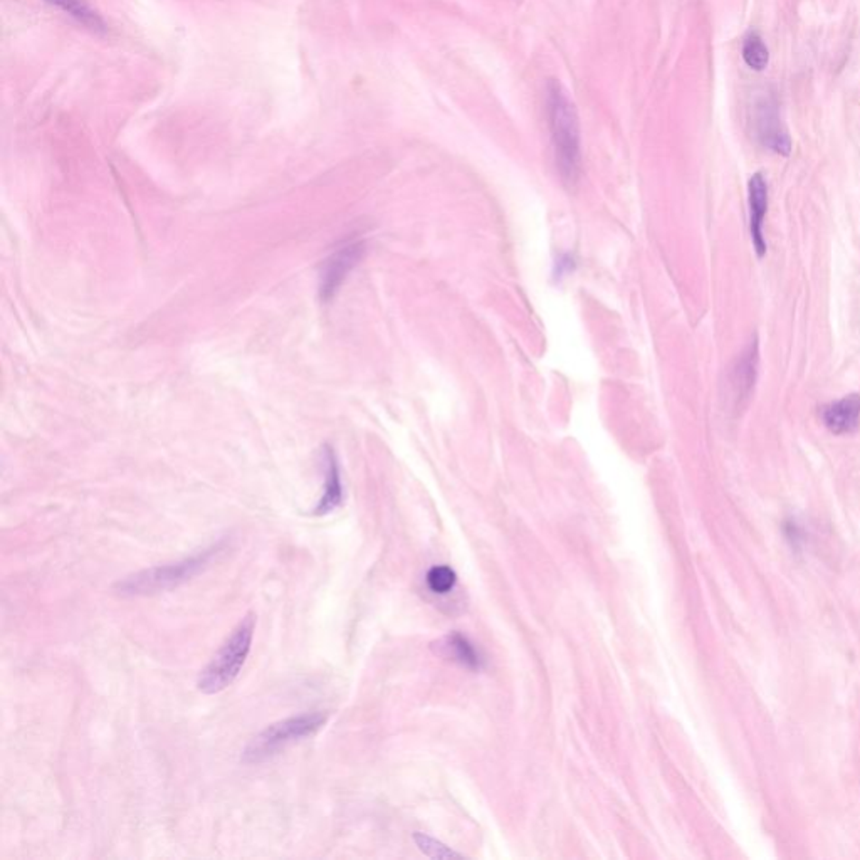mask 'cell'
I'll use <instances>...</instances> for the list:
<instances>
[{"instance_id": "obj_5", "label": "cell", "mask_w": 860, "mask_h": 860, "mask_svg": "<svg viewBox=\"0 0 860 860\" xmlns=\"http://www.w3.org/2000/svg\"><path fill=\"white\" fill-rule=\"evenodd\" d=\"M760 368V342L758 336H751L750 343L738 354L736 362L730 370V399L734 411H742L751 399Z\"/></svg>"}, {"instance_id": "obj_11", "label": "cell", "mask_w": 860, "mask_h": 860, "mask_svg": "<svg viewBox=\"0 0 860 860\" xmlns=\"http://www.w3.org/2000/svg\"><path fill=\"white\" fill-rule=\"evenodd\" d=\"M742 61L753 71H765L770 62V51L766 48L763 37L758 33L748 34L742 43Z\"/></svg>"}, {"instance_id": "obj_15", "label": "cell", "mask_w": 860, "mask_h": 860, "mask_svg": "<svg viewBox=\"0 0 860 860\" xmlns=\"http://www.w3.org/2000/svg\"><path fill=\"white\" fill-rule=\"evenodd\" d=\"M413 838H415V842H417L419 848L424 852L427 857H430V859H460L459 854H456L454 850H450V848L446 847L444 844H440L439 840L432 838V836H425V834L417 832V834L413 836Z\"/></svg>"}, {"instance_id": "obj_13", "label": "cell", "mask_w": 860, "mask_h": 860, "mask_svg": "<svg viewBox=\"0 0 860 860\" xmlns=\"http://www.w3.org/2000/svg\"><path fill=\"white\" fill-rule=\"evenodd\" d=\"M48 2L56 5L62 13L70 14L81 24L88 25L91 29H101L103 27V23L98 17V14L93 13L84 0H48Z\"/></svg>"}, {"instance_id": "obj_6", "label": "cell", "mask_w": 860, "mask_h": 860, "mask_svg": "<svg viewBox=\"0 0 860 860\" xmlns=\"http://www.w3.org/2000/svg\"><path fill=\"white\" fill-rule=\"evenodd\" d=\"M365 252V244L358 239L345 242L342 248L336 249L331 254L328 260H325L323 271H321V283H319V293L321 299H330L331 296L336 293L340 284L345 281L348 272L354 269L362 260Z\"/></svg>"}, {"instance_id": "obj_7", "label": "cell", "mask_w": 860, "mask_h": 860, "mask_svg": "<svg viewBox=\"0 0 860 860\" xmlns=\"http://www.w3.org/2000/svg\"><path fill=\"white\" fill-rule=\"evenodd\" d=\"M748 207H750V234L754 252L761 260L766 254L765 219L768 213V184L763 174H754L748 182Z\"/></svg>"}, {"instance_id": "obj_10", "label": "cell", "mask_w": 860, "mask_h": 860, "mask_svg": "<svg viewBox=\"0 0 860 860\" xmlns=\"http://www.w3.org/2000/svg\"><path fill=\"white\" fill-rule=\"evenodd\" d=\"M326 460H328L326 487H325V495L321 497L318 506L315 509L317 515H328L335 507L342 505V479H340V471H338V462L335 459V454L331 452V449L326 450Z\"/></svg>"}, {"instance_id": "obj_1", "label": "cell", "mask_w": 860, "mask_h": 860, "mask_svg": "<svg viewBox=\"0 0 860 860\" xmlns=\"http://www.w3.org/2000/svg\"><path fill=\"white\" fill-rule=\"evenodd\" d=\"M548 125L552 131L554 158L566 185L577 184L581 172L580 121L573 101L560 83H550L546 96Z\"/></svg>"}, {"instance_id": "obj_3", "label": "cell", "mask_w": 860, "mask_h": 860, "mask_svg": "<svg viewBox=\"0 0 860 860\" xmlns=\"http://www.w3.org/2000/svg\"><path fill=\"white\" fill-rule=\"evenodd\" d=\"M221 552L222 548L221 544H217L177 563L143 570L140 573H135L119 581L117 590L121 595H154L158 591L175 589L199 575L203 568L211 565L213 556Z\"/></svg>"}, {"instance_id": "obj_12", "label": "cell", "mask_w": 860, "mask_h": 860, "mask_svg": "<svg viewBox=\"0 0 860 860\" xmlns=\"http://www.w3.org/2000/svg\"><path fill=\"white\" fill-rule=\"evenodd\" d=\"M446 648H448L449 656L452 657V660L459 662L460 666H464L468 669H479L481 667V656L466 637L459 636V634L449 637Z\"/></svg>"}, {"instance_id": "obj_2", "label": "cell", "mask_w": 860, "mask_h": 860, "mask_svg": "<svg viewBox=\"0 0 860 860\" xmlns=\"http://www.w3.org/2000/svg\"><path fill=\"white\" fill-rule=\"evenodd\" d=\"M256 628V617L249 613L237 625L232 636L217 650L207 667L201 672L199 689L203 695H217L224 691L227 685L236 681L239 672L242 671L252 644V636Z\"/></svg>"}, {"instance_id": "obj_8", "label": "cell", "mask_w": 860, "mask_h": 860, "mask_svg": "<svg viewBox=\"0 0 860 860\" xmlns=\"http://www.w3.org/2000/svg\"><path fill=\"white\" fill-rule=\"evenodd\" d=\"M822 422L836 436L854 434L860 427V395L850 393L822 409Z\"/></svg>"}, {"instance_id": "obj_4", "label": "cell", "mask_w": 860, "mask_h": 860, "mask_svg": "<svg viewBox=\"0 0 860 860\" xmlns=\"http://www.w3.org/2000/svg\"><path fill=\"white\" fill-rule=\"evenodd\" d=\"M325 721L326 714L323 713H307L274 723L249 742L242 760L246 763H260L286 748L288 744L299 742L301 738L317 732L325 724Z\"/></svg>"}, {"instance_id": "obj_9", "label": "cell", "mask_w": 860, "mask_h": 860, "mask_svg": "<svg viewBox=\"0 0 860 860\" xmlns=\"http://www.w3.org/2000/svg\"><path fill=\"white\" fill-rule=\"evenodd\" d=\"M763 113L758 117V138L760 142L765 145L768 150L789 156L791 152V140L789 133L781 127L777 113L771 111L770 107H765Z\"/></svg>"}, {"instance_id": "obj_14", "label": "cell", "mask_w": 860, "mask_h": 860, "mask_svg": "<svg viewBox=\"0 0 860 860\" xmlns=\"http://www.w3.org/2000/svg\"><path fill=\"white\" fill-rule=\"evenodd\" d=\"M458 577L452 568L449 566H434L427 573V585L434 593H449L450 590L456 587Z\"/></svg>"}]
</instances>
